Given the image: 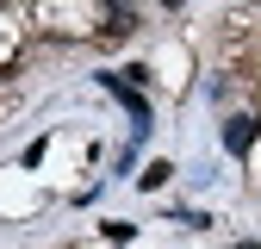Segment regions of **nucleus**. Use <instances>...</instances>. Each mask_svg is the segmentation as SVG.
Segmentation results:
<instances>
[{
    "label": "nucleus",
    "instance_id": "1",
    "mask_svg": "<svg viewBox=\"0 0 261 249\" xmlns=\"http://www.w3.org/2000/svg\"><path fill=\"white\" fill-rule=\"evenodd\" d=\"M100 87L112 93V100H124V112H130V124H137V143H143V137H149V100H143V93L130 87L124 75H100Z\"/></svg>",
    "mask_w": 261,
    "mask_h": 249
},
{
    "label": "nucleus",
    "instance_id": "2",
    "mask_svg": "<svg viewBox=\"0 0 261 249\" xmlns=\"http://www.w3.org/2000/svg\"><path fill=\"white\" fill-rule=\"evenodd\" d=\"M249 143H255V118H243V112H237V118H224V150L243 156Z\"/></svg>",
    "mask_w": 261,
    "mask_h": 249
},
{
    "label": "nucleus",
    "instance_id": "3",
    "mask_svg": "<svg viewBox=\"0 0 261 249\" xmlns=\"http://www.w3.org/2000/svg\"><path fill=\"white\" fill-rule=\"evenodd\" d=\"M137 181H143L149 193H155V187H168V181H174V162H149V168H143Z\"/></svg>",
    "mask_w": 261,
    "mask_h": 249
},
{
    "label": "nucleus",
    "instance_id": "4",
    "mask_svg": "<svg viewBox=\"0 0 261 249\" xmlns=\"http://www.w3.org/2000/svg\"><path fill=\"white\" fill-rule=\"evenodd\" d=\"M174 225H187V231H205V225H212V218H205V212H193V206H187V212H174Z\"/></svg>",
    "mask_w": 261,
    "mask_h": 249
},
{
    "label": "nucleus",
    "instance_id": "5",
    "mask_svg": "<svg viewBox=\"0 0 261 249\" xmlns=\"http://www.w3.org/2000/svg\"><path fill=\"white\" fill-rule=\"evenodd\" d=\"M162 7H187V0H162Z\"/></svg>",
    "mask_w": 261,
    "mask_h": 249
},
{
    "label": "nucleus",
    "instance_id": "6",
    "mask_svg": "<svg viewBox=\"0 0 261 249\" xmlns=\"http://www.w3.org/2000/svg\"><path fill=\"white\" fill-rule=\"evenodd\" d=\"M237 249H261V243H237Z\"/></svg>",
    "mask_w": 261,
    "mask_h": 249
}]
</instances>
